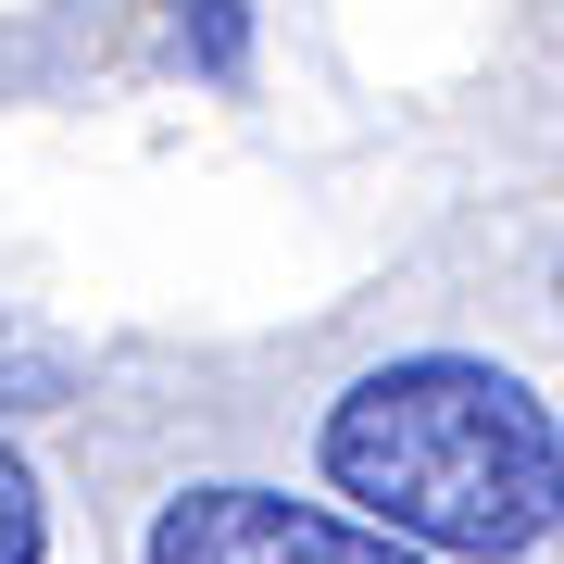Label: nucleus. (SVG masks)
<instances>
[{"mask_svg": "<svg viewBox=\"0 0 564 564\" xmlns=\"http://www.w3.org/2000/svg\"><path fill=\"white\" fill-rule=\"evenodd\" d=\"M314 464L414 564H527L564 540V426L489 351H389L326 402Z\"/></svg>", "mask_w": 564, "mask_h": 564, "instance_id": "f257e3e1", "label": "nucleus"}, {"mask_svg": "<svg viewBox=\"0 0 564 564\" xmlns=\"http://www.w3.org/2000/svg\"><path fill=\"white\" fill-rule=\"evenodd\" d=\"M139 564H414L402 540L351 527L339 502H289V489H251V477H202L151 514Z\"/></svg>", "mask_w": 564, "mask_h": 564, "instance_id": "f03ea898", "label": "nucleus"}, {"mask_svg": "<svg viewBox=\"0 0 564 564\" xmlns=\"http://www.w3.org/2000/svg\"><path fill=\"white\" fill-rule=\"evenodd\" d=\"M0 564H51V489L13 440H0Z\"/></svg>", "mask_w": 564, "mask_h": 564, "instance_id": "7ed1b4c3", "label": "nucleus"}, {"mask_svg": "<svg viewBox=\"0 0 564 564\" xmlns=\"http://www.w3.org/2000/svg\"><path fill=\"white\" fill-rule=\"evenodd\" d=\"M63 389H76V377H63V351H51V339H25V326L0 314V414H51Z\"/></svg>", "mask_w": 564, "mask_h": 564, "instance_id": "20e7f679", "label": "nucleus"}, {"mask_svg": "<svg viewBox=\"0 0 564 564\" xmlns=\"http://www.w3.org/2000/svg\"><path fill=\"white\" fill-rule=\"evenodd\" d=\"M176 39H188V63H202V76H239V63H251V13H239V0H188Z\"/></svg>", "mask_w": 564, "mask_h": 564, "instance_id": "39448f33", "label": "nucleus"}]
</instances>
